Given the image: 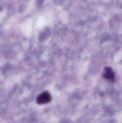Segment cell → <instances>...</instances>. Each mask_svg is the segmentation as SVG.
I'll return each mask as SVG.
<instances>
[{"mask_svg": "<svg viewBox=\"0 0 122 123\" xmlns=\"http://www.w3.org/2000/svg\"><path fill=\"white\" fill-rule=\"evenodd\" d=\"M51 96L48 92H44L41 93L37 97L36 102L39 105L47 104L51 102Z\"/></svg>", "mask_w": 122, "mask_h": 123, "instance_id": "1", "label": "cell"}, {"mask_svg": "<svg viewBox=\"0 0 122 123\" xmlns=\"http://www.w3.org/2000/svg\"><path fill=\"white\" fill-rule=\"evenodd\" d=\"M102 76L105 79L111 82H114L115 80V74L111 67H107L104 69Z\"/></svg>", "mask_w": 122, "mask_h": 123, "instance_id": "2", "label": "cell"}]
</instances>
